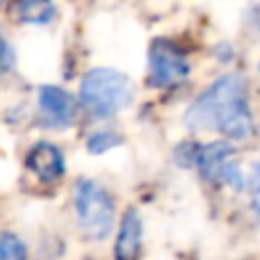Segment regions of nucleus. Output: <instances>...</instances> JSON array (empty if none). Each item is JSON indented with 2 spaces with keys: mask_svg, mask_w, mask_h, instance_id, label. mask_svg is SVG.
Returning <instances> with one entry per match:
<instances>
[{
  "mask_svg": "<svg viewBox=\"0 0 260 260\" xmlns=\"http://www.w3.org/2000/svg\"><path fill=\"white\" fill-rule=\"evenodd\" d=\"M189 130H219L229 139H247L253 133V114L247 101V82L240 73L215 80L185 114Z\"/></svg>",
  "mask_w": 260,
  "mask_h": 260,
  "instance_id": "f257e3e1",
  "label": "nucleus"
},
{
  "mask_svg": "<svg viewBox=\"0 0 260 260\" xmlns=\"http://www.w3.org/2000/svg\"><path fill=\"white\" fill-rule=\"evenodd\" d=\"M133 82L117 69H91L80 85L82 108L96 119H110L133 103Z\"/></svg>",
  "mask_w": 260,
  "mask_h": 260,
  "instance_id": "f03ea898",
  "label": "nucleus"
},
{
  "mask_svg": "<svg viewBox=\"0 0 260 260\" xmlns=\"http://www.w3.org/2000/svg\"><path fill=\"white\" fill-rule=\"evenodd\" d=\"M76 215L89 240H105L114 229V201L105 187L94 180L76 185Z\"/></svg>",
  "mask_w": 260,
  "mask_h": 260,
  "instance_id": "7ed1b4c3",
  "label": "nucleus"
},
{
  "mask_svg": "<svg viewBox=\"0 0 260 260\" xmlns=\"http://www.w3.org/2000/svg\"><path fill=\"white\" fill-rule=\"evenodd\" d=\"M189 62L183 50L169 39H155L148 53V85L157 89L178 87L187 80Z\"/></svg>",
  "mask_w": 260,
  "mask_h": 260,
  "instance_id": "20e7f679",
  "label": "nucleus"
},
{
  "mask_svg": "<svg viewBox=\"0 0 260 260\" xmlns=\"http://www.w3.org/2000/svg\"><path fill=\"white\" fill-rule=\"evenodd\" d=\"M39 112L46 126L69 128L76 119L78 103L67 89L55 85H46L39 89Z\"/></svg>",
  "mask_w": 260,
  "mask_h": 260,
  "instance_id": "39448f33",
  "label": "nucleus"
},
{
  "mask_svg": "<svg viewBox=\"0 0 260 260\" xmlns=\"http://www.w3.org/2000/svg\"><path fill=\"white\" fill-rule=\"evenodd\" d=\"M27 169L41 180V183H55L64 176V155L55 144L39 142L27 151Z\"/></svg>",
  "mask_w": 260,
  "mask_h": 260,
  "instance_id": "423d86ee",
  "label": "nucleus"
},
{
  "mask_svg": "<svg viewBox=\"0 0 260 260\" xmlns=\"http://www.w3.org/2000/svg\"><path fill=\"white\" fill-rule=\"evenodd\" d=\"M235 148L229 142H210L206 146L199 148V157H197V167L201 171V176L210 183L224 178V171L229 169V165L233 162Z\"/></svg>",
  "mask_w": 260,
  "mask_h": 260,
  "instance_id": "0eeeda50",
  "label": "nucleus"
},
{
  "mask_svg": "<svg viewBox=\"0 0 260 260\" xmlns=\"http://www.w3.org/2000/svg\"><path fill=\"white\" fill-rule=\"evenodd\" d=\"M142 253V217L135 208L123 215L119 226L117 244H114V258L117 260H139Z\"/></svg>",
  "mask_w": 260,
  "mask_h": 260,
  "instance_id": "6e6552de",
  "label": "nucleus"
},
{
  "mask_svg": "<svg viewBox=\"0 0 260 260\" xmlns=\"http://www.w3.org/2000/svg\"><path fill=\"white\" fill-rule=\"evenodd\" d=\"M14 16L27 25H46L55 16V3L53 0H16Z\"/></svg>",
  "mask_w": 260,
  "mask_h": 260,
  "instance_id": "1a4fd4ad",
  "label": "nucleus"
},
{
  "mask_svg": "<svg viewBox=\"0 0 260 260\" xmlns=\"http://www.w3.org/2000/svg\"><path fill=\"white\" fill-rule=\"evenodd\" d=\"M0 260H27V247L18 235H0Z\"/></svg>",
  "mask_w": 260,
  "mask_h": 260,
  "instance_id": "9d476101",
  "label": "nucleus"
},
{
  "mask_svg": "<svg viewBox=\"0 0 260 260\" xmlns=\"http://www.w3.org/2000/svg\"><path fill=\"white\" fill-rule=\"evenodd\" d=\"M123 139L119 137L117 133H96V135H91L89 139H87V148H89L91 153H105V151H110V148H114V146H119Z\"/></svg>",
  "mask_w": 260,
  "mask_h": 260,
  "instance_id": "9b49d317",
  "label": "nucleus"
},
{
  "mask_svg": "<svg viewBox=\"0 0 260 260\" xmlns=\"http://www.w3.org/2000/svg\"><path fill=\"white\" fill-rule=\"evenodd\" d=\"M249 197H251L253 210L260 215V162L251 167V174H249Z\"/></svg>",
  "mask_w": 260,
  "mask_h": 260,
  "instance_id": "f8f14e48",
  "label": "nucleus"
},
{
  "mask_svg": "<svg viewBox=\"0 0 260 260\" xmlns=\"http://www.w3.org/2000/svg\"><path fill=\"white\" fill-rule=\"evenodd\" d=\"M16 64V55H14V48L9 46V41L5 37H0V76L9 73Z\"/></svg>",
  "mask_w": 260,
  "mask_h": 260,
  "instance_id": "ddd939ff",
  "label": "nucleus"
},
{
  "mask_svg": "<svg viewBox=\"0 0 260 260\" xmlns=\"http://www.w3.org/2000/svg\"><path fill=\"white\" fill-rule=\"evenodd\" d=\"M3 5H5V0H0V7H3Z\"/></svg>",
  "mask_w": 260,
  "mask_h": 260,
  "instance_id": "4468645a",
  "label": "nucleus"
},
{
  "mask_svg": "<svg viewBox=\"0 0 260 260\" xmlns=\"http://www.w3.org/2000/svg\"><path fill=\"white\" fill-rule=\"evenodd\" d=\"M258 69H260V64H258Z\"/></svg>",
  "mask_w": 260,
  "mask_h": 260,
  "instance_id": "2eb2a0df",
  "label": "nucleus"
}]
</instances>
